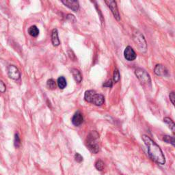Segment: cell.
Wrapping results in <instances>:
<instances>
[{"mask_svg":"<svg viewBox=\"0 0 175 175\" xmlns=\"http://www.w3.org/2000/svg\"><path fill=\"white\" fill-rule=\"evenodd\" d=\"M164 140L167 143H170L172 145L174 146V137L170 136H164Z\"/></svg>","mask_w":175,"mask_h":175,"instance_id":"19","label":"cell"},{"mask_svg":"<svg viewBox=\"0 0 175 175\" xmlns=\"http://www.w3.org/2000/svg\"><path fill=\"white\" fill-rule=\"evenodd\" d=\"M99 136L98 133L95 131H92L88 135L86 141V146L90 150V152L96 154L99 151Z\"/></svg>","mask_w":175,"mask_h":175,"instance_id":"2","label":"cell"},{"mask_svg":"<svg viewBox=\"0 0 175 175\" xmlns=\"http://www.w3.org/2000/svg\"><path fill=\"white\" fill-rule=\"evenodd\" d=\"M83 118L82 114L80 112L77 111V112L75 113V114L73 115V118H72V123L73 124L75 125V126H79L81 123H83Z\"/></svg>","mask_w":175,"mask_h":175,"instance_id":"11","label":"cell"},{"mask_svg":"<svg viewBox=\"0 0 175 175\" xmlns=\"http://www.w3.org/2000/svg\"><path fill=\"white\" fill-rule=\"evenodd\" d=\"M95 168H97V170L102 171L104 169V163L101 160H98L95 163Z\"/></svg>","mask_w":175,"mask_h":175,"instance_id":"17","label":"cell"},{"mask_svg":"<svg viewBox=\"0 0 175 175\" xmlns=\"http://www.w3.org/2000/svg\"><path fill=\"white\" fill-rule=\"evenodd\" d=\"M120 73H119L118 69H116L114 71V81L115 83L118 82V81L120 80Z\"/></svg>","mask_w":175,"mask_h":175,"instance_id":"20","label":"cell"},{"mask_svg":"<svg viewBox=\"0 0 175 175\" xmlns=\"http://www.w3.org/2000/svg\"><path fill=\"white\" fill-rule=\"evenodd\" d=\"M105 3L106 4L107 6L110 10L112 11V13L114 15V17H115L117 21H120V13H119L118 9V6H117V4L115 1H112V0H108V1H105Z\"/></svg>","mask_w":175,"mask_h":175,"instance_id":"6","label":"cell"},{"mask_svg":"<svg viewBox=\"0 0 175 175\" xmlns=\"http://www.w3.org/2000/svg\"><path fill=\"white\" fill-rule=\"evenodd\" d=\"M51 41H52L53 46H58L60 44L59 37H58V32H57V29H53L51 34Z\"/></svg>","mask_w":175,"mask_h":175,"instance_id":"12","label":"cell"},{"mask_svg":"<svg viewBox=\"0 0 175 175\" xmlns=\"http://www.w3.org/2000/svg\"><path fill=\"white\" fill-rule=\"evenodd\" d=\"M47 86L49 88V89H51V90H53L56 88V83H55V81L52 79H49L47 82Z\"/></svg>","mask_w":175,"mask_h":175,"instance_id":"18","label":"cell"},{"mask_svg":"<svg viewBox=\"0 0 175 175\" xmlns=\"http://www.w3.org/2000/svg\"><path fill=\"white\" fill-rule=\"evenodd\" d=\"M75 160L78 163H81L83 161V157L79 153H75Z\"/></svg>","mask_w":175,"mask_h":175,"instance_id":"22","label":"cell"},{"mask_svg":"<svg viewBox=\"0 0 175 175\" xmlns=\"http://www.w3.org/2000/svg\"><path fill=\"white\" fill-rule=\"evenodd\" d=\"M112 80H109L106 81V82H105L103 83V86L105 87H108V88H111L112 86Z\"/></svg>","mask_w":175,"mask_h":175,"instance_id":"25","label":"cell"},{"mask_svg":"<svg viewBox=\"0 0 175 175\" xmlns=\"http://www.w3.org/2000/svg\"><path fill=\"white\" fill-rule=\"evenodd\" d=\"M28 33L29 34L32 36L33 37H36L39 34V29H38V27L35 25L31 26L28 29Z\"/></svg>","mask_w":175,"mask_h":175,"instance_id":"14","label":"cell"},{"mask_svg":"<svg viewBox=\"0 0 175 175\" xmlns=\"http://www.w3.org/2000/svg\"><path fill=\"white\" fill-rule=\"evenodd\" d=\"M142 140L147 147L148 154L150 156V158L155 162L158 163L159 164H165L166 159H165L164 155L160 147L150 137L146 136V135H144L142 136Z\"/></svg>","mask_w":175,"mask_h":175,"instance_id":"1","label":"cell"},{"mask_svg":"<svg viewBox=\"0 0 175 175\" xmlns=\"http://www.w3.org/2000/svg\"><path fill=\"white\" fill-rule=\"evenodd\" d=\"M6 91V85L2 81H0V92H4Z\"/></svg>","mask_w":175,"mask_h":175,"instance_id":"23","label":"cell"},{"mask_svg":"<svg viewBox=\"0 0 175 175\" xmlns=\"http://www.w3.org/2000/svg\"><path fill=\"white\" fill-rule=\"evenodd\" d=\"M124 56L127 60L134 61L136 58V53L132 47L127 46L124 51Z\"/></svg>","mask_w":175,"mask_h":175,"instance_id":"8","label":"cell"},{"mask_svg":"<svg viewBox=\"0 0 175 175\" xmlns=\"http://www.w3.org/2000/svg\"><path fill=\"white\" fill-rule=\"evenodd\" d=\"M135 74L138 77L141 83L144 85H149L150 84L151 79L150 75L146 71L141 68H138L135 71Z\"/></svg>","mask_w":175,"mask_h":175,"instance_id":"5","label":"cell"},{"mask_svg":"<svg viewBox=\"0 0 175 175\" xmlns=\"http://www.w3.org/2000/svg\"><path fill=\"white\" fill-rule=\"evenodd\" d=\"M133 38H134V41L136 43V45L138 47V48L140 49V50L142 52H146L147 49V45L146 42L145 40L144 36L141 34L140 32L136 31V32L134 33L133 35Z\"/></svg>","mask_w":175,"mask_h":175,"instance_id":"4","label":"cell"},{"mask_svg":"<svg viewBox=\"0 0 175 175\" xmlns=\"http://www.w3.org/2000/svg\"><path fill=\"white\" fill-rule=\"evenodd\" d=\"M71 72L72 73L73 78L77 83H80L82 80V76H81V73L76 69H72L71 70Z\"/></svg>","mask_w":175,"mask_h":175,"instance_id":"13","label":"cell"},{"mask_svg":"<svg viewBox=\"0 0 175 175\" xmlns=\"http://www.w3.org/2000/svg\"><path fill=\"white\" fill-rule=\"evenodd\" d=\"M155 73L159 76H166L168 75V71L164 66L162 64H158L155 68Z\"/></svg>","mask_w":175,"mask_h":175,"instance_id":"10","label":"cell"},{"mask_svg":"<svg viewBox=\"0 0 175 175\" xmlns=\"http://www.w3.org/2000/svg\"><path fill=\"white\" fill-rule=\"evenodd\" d=\"M164 121L165 123H166L167 125H168L169 128H170L171 129V130L172 131V132L174 133V131H175V125H174V122H173V120H171L170 118H167V117H166V118H165L164 119Z\"/></svg>","mask_w":175,"mask_h":175,"instance_id":"16","label":"cell"},{"mask_svg":"<svg viewBox=\"0 0 175 175\" xmlns=\"http://www.w3.org/2000/svg\"><path fill=\"white\" fill-rule=\"evenodd\" d=\"M169 97H170V100L171 101V102L173 105H174V100H175V94L174 92H172L170 93V95H169Z\"/></svg>","mask_w":175,"mask_h":175,"instance_id":"24","label":"cell"},{"mask_svg":"<svg viewBox=\"0 0 175 175\" xmlns=\"http://www.w3.org/2000/svg\"><path fill=\"white\" fill-rule=\"evenodd\" d=\"M8 75L10 78L18 80L21 77V73L17 67L14 65H10L8 67Z\"/></svg>","mask_w":175,"mask_h":175,"instance_id":"7","label":"cell"},{"mask_svg":"<svg viewBox=\"0 0 175 175\" xmlns=\"http://www.w3.org/2000/svg\"><path fill=\"white\" fill-rule=\"evenodd\" d=\"M57 85H58V87L60 89H64V88H66V86L67 83H66V79L64 77H60L58 79H57Z\"/></svg>","mask_w":175,"mask_h":175,"instance_id":"15","label":"cell"},{"mask_svg":"<svg viewBox=\"0 0 175 175\" xmlns=\"http://www.w3.org/2000/svg\"><path fill=\"white\" fill-rule=\"evenodd\" d=\"M84 99L87 102L100 106L105 102L104 97L102 94H97L94 90H87L85 92Z\"/></svg>","mask_w":175,"mask_h":175,"instance_id":"3","label":"cell"},{"mask_svg":"<svg viewBox=\"0 0 175 175\" xmlns=\"http://www.w3.org/2000/svg\"><path fill=\"white\" fill-rule=\"evenodd\" d=\"M20 145H21V140H20L19 134H16L15 136V146L17 148H19Z\"/></svg>","mask_w":175,"mask_h":175,"instance_id":"21","label":"cell"},{"mask_svg":"<svg viewBox=\"0 0 175 175\" xmlns=\"http://www.w3.org/2000/svg\"><path fill=\"white\" fill-rule=\"evenodd\" d=\"M62 3L74 12H77L79 8V4L77 1H72V0L68 1V0H66V1H62Z\"/></svg>","mask_w":175,"mask_h":175,"instance_id":"9","label":"cell"}]
</instances>
